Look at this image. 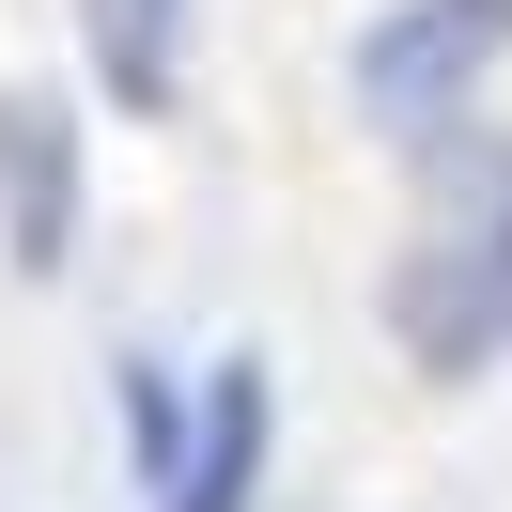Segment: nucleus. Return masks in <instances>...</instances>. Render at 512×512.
<instances>
[{"instance_id":"f257e3e1","label":"nucleus","mask_w":512,"mask_h":512,"mask_svg":"<svg viewBox=\"0 0 512 512\" xmlns=\"http://www.w3.org/2000/svg\"><path fill=\"white\" fill-rule=\"evenodd\" d=\"M388 342L419 388H481L512 357V140L497 125L419 140V233L388 264Z\"/></svg>"},{"instance_id":"39448f33","label":"nucleus","mask_w":512,"mask_h":512,"mask_svg":"<svg viewBox=\"0 0 512 512\" xmlns=\"http://www.w3.org/2000/svg\"><path fill=\"white\" fill-rule=\"evenodd\" d=\"M78 47H94V94H125V125L187 109V0H78Z\"/></svg>"},{"instance_id":"423d86ee","label":"nucleus","mask_w":512,"mask_h":512,"mask_svg":"<svg viewBox=\"0 0 512 512\" xmlns=\"http://www.w3.org/2000/svg\"><path fill=\"white\" fill-rule=\"evenodd\" d=\"M109 404H125V435H140V481H171L187 466V388H171V357H109Z\"/></svg>"},{"instance_id":"f03ea898","label":"nucleus","mask_w":512,"mask_h":512,"mask_svg":"<svg viewBox=\"0 0 512 512\" xmlns=\"http://www.w3.org/2000/svg\"><path fill=\"white\" fill-rule=\"evenodd\" d=\"M512 63V0H388L373 32H357V109L388 140H435L481 109V78Z\"/></svg>"},{"instance_id":"20e7f679","label":"nucleus","mask_w":512,"mask_h":512,"mask_svg":"<svg viewBox=\"0 0 512 512\" xmlns=\"http://www.w3.org/2000/svg\"><path fill=\"white\" fill-rule=\"evenodd\" d=\"M264 450H280V373L264 357H218L187 419V466L156 481V512H264Z\"/></svg>"},{"instance_id":"7ed1b4c3","label":"nucleus","mask_w":512,"mask_h":512,"mask_svg":"<svg viewBox=\"0 0 512 512\" xmlns=\"http://www.w3.org/2000/svg\"><path fill=\"white\" fill-rule=\"evenodd\" d=\"M0 249L32 280L78 264V109L63 94H0Z\"/></svg>"}]
</instances>
